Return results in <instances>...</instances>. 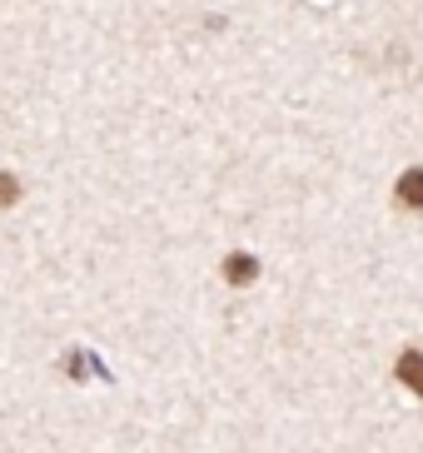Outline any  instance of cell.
I'll return each instance as SVG.
<instances>
[{
  "label": "cell",
  "mask_w": 423,
  "mask_h": 453,
  "mask_svg": "<svg viewBox=\"0 0 423 453\" xmlns=\"http://www.w3.org/2000/svg\"><path fill=\"white\" fill-rule=\"evenodd\" d=\"M11 204H20V180L11 170H0V210H11Z\"/></svg>",
  "instance_id": "cell-4"
},
{
  "label": "cell",
  "mask_w": 423,
  "mask_h": 453,
  "mask_svg": "<svg viewBox=\"0 0 423 453\" xmlns=\"http://www.w3.org/2000/svg\"><path fill=\"white\" fill-rule=\"evenodd\" d=\"M254 280H259V259H254V254H229V259H225V284L250 289Z\"/></svg>",
  "instance_id": "cell-1"
},
{
  "label": "cell",
  "mask_w": 423,
  "mask_h": 453,
  "mask_svg": "<svg viewBox=\"0 0 423 453\" xmlns=\"http://www.w3.org/2000/svg\"><path fill=\"white\" fill-rule=\"evenodd\" d=\"M398 379H404V384H409L413 394L423 399V354H419V349H409V354H398Z\"/></svg>",
  "instance_id": "cell-3"
},
{
  "label": "cell",
  "mask_w": 423,
  "mask_h": 453,
  "mask_svg": "<svg viewBox=\"0 0 423 453\" xmlns=\"http://www.w3.org/2000/svg\"><path fill=\"white\" fill-rule=\"evenodd\" d=\"M394 200L404 204V210H423V170H404V174H398Z\"/></svg>",
  "instance_id": "cell-2"
}]
</instances>
